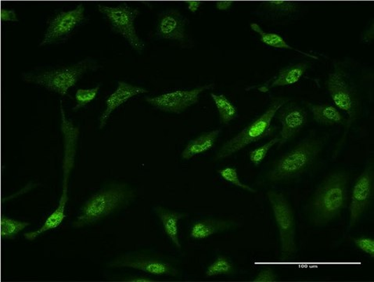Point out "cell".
Listing matches in <instances>:
<instances>
[{
  "instance_id": "9a60e30c",
  "label": "cell",
  "mask_w": 374,
  "mask_h": 282,
  "mask_svg": "<svg viewBox=\"0 0 374 282\" xmlns=\"http://www.w3.org/2000/svg\"><path fill=\"white\" fill-rule=\"evenodd\" d=\"M187 26V20L178 10H169L157 20L156 34L161 38L185 45L188 43Z\"/></svg>"
},
{
  "instance_id": "52a82bcc",
  "label": "cell",
  "mask_w": 374,
  "mask_h": 282,
  "mask_svg": "<svg viewBox=\"0 0 374 282\" xmlns=\"http://www.w3.org/2000/svg\"><path fill=\"white\" fill-rule=\"evenodd\" d=\"M275 222L279 228L281 252L283 258L293 257L295 253V220L294 213L289 202L279 192L270 191L267 193Z\"/></svg>"
},
{
  "instance_id": "44dd1931",
  "label": "cell",
  "mask_w": 374,
  "mask_h": 282,
  "mask_svg": "<svg viewBox=\"0 0 374 282\" xmlns=\"http://www.w3.org/2000/svg\"><path fill=\"white\" fill-rule=\"evenodd\" d=\"M231 223L222 220H204L195 223L190 231V237L196 240L206 239L231 227Z\"/></svg>"
},
{
  "instance_id": "1f68e13d",
  "label": "cell",
  "mask_w": 374,
  "mask_h": 282,
  "mask_svg": "<svg viewBox=\"0 0 374 282\" xmlns=\"http://www.w3.org/2000/svg\"><path fill=\"white\" fill-rule=\"evenodd\" d=\"M1 21L3 22H17L18 18L15 10H1Z\"/></svg>"
},
{
  "instance_id": "d6986e66",
  "label": "cell",
  "mask_w": 374,
  "mask_h": 282,
  "mask_svg": "<svg viewBox=\"0 0 374 282\" xmlns=\"http://www.w3.org/2000/svg\"><path fill=\"white\" fill-rule=\"evenodd\" d=\"M220 134L221 129H215L203 134L196 137V139L190 141L186 148L183 150L182 158L183 160H190L196 155L208 152V150L213 148Z\"/></svg>"
},
{
  "instance_id": "f546056e",
  "label": "cell",
  "mask_w": 374,
  "mask_h": 282,
  "mask_svg": "<svg viewBox=\"0 0 374 282\" xmlns=\"http://www.w3.org/2000/svg\"><path fill=\"white\" fill-rule=\"evenodd\" d=\"M356 246L361 251L368 254L371 258H374V240L368 237H361L354 239Z\"/></svg>"
},
{
  "instance_id": "4316f807",
  "label": "cell",
  "mask_w": 374,
  "mask_h": 282,
  "mask_svg": "<svg viewBox=\"0 0 374 282\" xmlns=\"http://www.w3.org/2000/svg\"><path fill=\"white\" fill-rule=\"evenodd\" d=\"M101 89V85H98L94 89L88 90H78L75 93L76 106L73 108L74 111H77L85 106H87L91 101H93L99 94Z\"/></svg>"
},
{
  "instance_id": "ba28073f",
  "label": "cell",
  "mask_w": 374,
  "mask_h": 282,
  "mask_svg": "<svg viewBox=\"0 0 374 282\" xmlns=\"http://www.w3.org/2000/svg\"><path fill=\"white\" fill-rule=\"evenodd\" d=\"M98 8L108 20L113 30L126 38L131 48L139 52L145 48V43L138 36L135 28V20L140 15L139 10L131 8L127 3L115 8L99 5Z\"/></svg>"
},
{
  "instance_id": "d590c367",
  "label": "cell",
  "mask_w": 374,
  "mask_h": 282,
  "mask_svg": "<svg viewBox=\"0 0 374 282\" xmlns=\"http://www.w3.org/2000/svg\"><path fill=\"white\" fill-rule=\"evenodd\" d=\"M126 281H141V282L154 281V280H152V279H148V278H144V277L129 278V279H127Z\"/></svg>"
},
{
  "instance_id": "7a4b0ae2",
  "label": "cell",
  "mask_w": 374,
  "mask_h": 282,
  "mask_svg": "<svg viewBox=\"0 0 374 282\" xmlns=\"http://www.w3.org/2000/svg\"><path fill=\"white\" fill-rule=\"evenodd\" d=\"M347 176L336 173L326 177L315 195L312 204L314 220L326 224L336 218L346 206Z\"/></svg>"
},
{
  "instance_id": "ac0fdd59",
  "label": "cell",
  "mask_w": 374,
  "mask_h": 282,
  "mask_svg": "<svg viewBox=\"0 0 374 282\" xmlns=\"http://www.w3.org/2000/svg\"><path fill=\"white\" fill-rule=\"evenodd\" d=\"M307 69V64L303 62L288 65L279 71L278 75L275 77L271 83L264 85V87L259 88V90L267 92L274 87H286L297 83L305 75Z\"/></svg>"
},
{
  "instance_id": "83f0119b",
  "label": "cell",
  "mask_w": 374,
  "mask_h": 282,
  "mask_svg": "<svg viewBox=\"0 0 374 282\" xmlns=\"http://www.w3.org/2000/svg\"><path fill=\"white\" fill-rule=\"evenodd\" d=\"M219 174L222 177L223 179H224L225 181L229 183H231L232 185H233L236 187H238L242 189H244L245 190V191L251 192V193L257 192V191H255L254 189H253L250 186L245 185V183H243L240 181L239 176H238V170L236 168L226 167L225 169L220 170Z\"/></svg>"
},
{
  "instance_id": "d4e9b609",
  "label": "cell",
  "mask_w": 374,
  "mask_h": 282,
  "mask_svg": "<svg viewBox=\"0 0 374 282\" xmlns=\"http://www.w3.org/2000/svg\"><path fill=\"white\" fill-rule=\"evenodd\" d=\"M233 265L231 260L220 255L206 270L207 277L218 276V275H228L232 274Z\"/></svg>"
},
{
  "instance_id": "2e32d148",
  "label": "cell",
  "mask_w": 374,
  "mask_h": 282,
  "mask_svg": "<svg viewBox=\"0 0 374 282\" xmlns=\"http://www.w3.org/2000/svg\"><path fill=\"white\" fill-rule=\"evenodd\" d=\"M148 90L140 87L133 86V85L119 82V86L113 94H110L106 101V108H105L99 120V129H102L106 126L108 120L113 111L117 108L127 102L131 98L135 96L147 94Z\"/></svg>"
},
{
  "instance_id": "f1b7e54d",
  "label": "cell",
  "mask_w": 374,
  "mask_h": 282,
  "mask_svg": "<svg viewBox=\"0 0 374 282\" xmlns=\"http://www.w3.org/2000/svg\"><path fill=\"white\" fill-rule=\"evenodd\" d=\"M279 142L280 136H277L271 141L265 143L264 146L253 150L252 152L249 154V157H250V160L254 165L256 167L259 166L261 162L266 158L268 153L270 152V150L275 143H278Z\"/></svg>"
},
{
  "instance_id": "e0dca14e",
  "label": "cell",
  "mask_w": 374,
  "mask_h": 282,
  "mask_svg": "<svg viewBox=\"0 0 374 282\" xmlns=\"http://www.w3.org/2000/svg\"><path fill=\"white\" fill-rule=\"evenodd\" d=\"M157 218L161 222L164 231L176 248H181L179 233V221L185 215L178 211L157 206L154 209Z\"/></svg>"
},
{
  "instance_id": "836d02e7",
  "label": "cell",
  "mask_w": 374,
  "mask_h": 282,
  "mask_svg": "<svg viewBox=\"0 0 374 282\" xmlns=\"http://www.w3.org/2000/svg\"><path fill=\"white\" fill-rule=\"evenodd\" d=\"M187 3L188 10L192 13L198 11L202 4L200 1H188Z\"/></svg>"
},
{
  "instance_id": "3957f363",
  "label": "cell",
  "mask_w": 374,
  "mask_h": 282,
  "mask_svg": "<svg viewBox=\"0 0 374 282\" xmlns=\"http://www.w3.org/2000/svg\"><path fill=\"white\" fill-rule=\"evenodd\" d=\"M131 192L124 185H113L96 193L85 203L72 227L82 228L102 220L129 202Z\"/></svg>"
},
{
  "instance_id": "30bf717a",
  "label": "cell",
  "mask_w": 374,
  "mask_h": 282,
  "mask_svg": "<svg viewBox=\"0 0 374 282\" xmlns=\"http://www.w3.org/2000/svg\"><path fill=\"white\" fill-rule=\"evenodd\" d=\"M215 87L214 84L205 85L189 90H175L154 97H146L150 106L166 113L180 114L199 101L203 92Z\"/></svg>"
},
{
  "instance_id": "484cf974",
  "label": "cell",
  "mask_w": 374,
  "mask_h": 282,
  "mask_svg": "<svg viewBox=\"0 0 374 282\" xmlns=\"http://www.w3.org/2000/svg\"><path fill=\"white\" fill-rule=\"evenodd\" d=\"M262 6L268 11L281 15H290L299 10L300 4L293 1H268Z\"/></svg>"
},
{
  "instance_id": "cb8c5ba5",
  "label": "cell",
  "mask_w": 374,
  "mask_h": 282,
  "mask_svg": "<svg viewBox=\"0 0 374 282\" xmlns=\"http://www.w3.org/2000/svg\"><path fill=\"white\" fill-rule=\"evenodd\" d=\"M30 225L29 222L18 221L3 216L1 219V237L5 240L15 239L20 232Z\"/></svg>"
},
{
  "instance_id": "277c9868",
  "label": "cell",
  "mask_w": 374,
  "mask_h": 282,
  "mask_svg": "<svg viewBox=\"0 0 374 282\" xmlns=\"http://www.w3.org/2000/svg\"><path fill=\"white\" fill-rule=\"evenodd\" d=\"M97 63L93 59H85L71 66L52 71L39 72V73L23 74V80L29 83H35L50 91L62 96H66L69 90L88 71L96 70Z\"/></svg>"
},
{
  "instance_id": "603a6c76",
  "label": "cell",
  "mask_w": 374,
  "mask_h": 282,
  "mask_svg": "<svg viewBox=\"0 0 374 282\" xmlns=\"http://www.w3.org/2000/svg\"><path fill=\"white\" fill-rule=\"evenodd\" d=\"M211 96L223 124L227 125L238 117V108L225 95L211 94Z\"/></svg>"
},
{
  "instance_id": "5b68a950",
  "label": "cell",
  "mask_w": 374,
  "mask_h": 282,
  "mask_svg": "<svg viewBox=\"0 0 374 282\" xmlns=\"http://www.w3.org/2000/svg\"><path fill=\"white\" fill-rule=\"evenodd\" d=\"M288 102L287 98L280 97L274 100L264 114L241 131L233 139L223 144L216 159L223 160L239 152L249 144L258 141L270 135L271 122L275 113Z\"/></svg>"
},
{
  "instance_id": "5bb4252c",
  "label": "cell",
  "mask_w": 374,
  "mask_h": 282,
  "mask_svg": "<svg viewBox=\"0 0 374 282\" xmlns=\"http://www.w3.org/2000/svg\"><path fill=\"white\" fill-rule=\"evenodd\" d=\"M278 119L282 125L279 147L291 141L307 124L306 111L294 103H286L278 111Z\"/></svg>"
},
{
  "instance_id": "7402d4cb",
  "label": "cell",
  "mask_w": 374,
  "mask_h": 282,
  "mask_svg": "<svg viewBox=\"0 0 374 282\" xmlns=\"http://www.w3.org/2000/svg\"><path fill=\"white\" fill-rule=\"evenodd\" d=\"M251 29L254 31H255L256 34H258L259 35L261 38V41L264 44L268 45V47H271L275 49L294 50L300 52V53L303 54L304 55L310 57L314 59H317V60L318 59L317 57L303 53V52L294 49V48L291 47L290 45L287 44L283 37L280 36L277 34H271V32H266L264 30H262V29L258 24L252 23Z\"/></svg>"
},
{
  "instance_id": "6da1fadb",
  "label": "cell",
  "mask_w": 374,
  "mask_h": 282,
  "mask_svg": "<svg viewBox=\"0 0 374 282\" xmlns=\"http://www.w3.org/2000/svg\"><path fill=\"white\" fill-rule=\"evenodd\" d=\"M62 124V128L65 139V154L64 160V180L63 190L61 200L56 211L52 213L43 225L35 232H27L24 234V237L28 241H34L44 232L56 229L66 218L65 214V206H66L69 199V178L71 169L73 167L74 159L75 155L76 143L78 140V129L74 127L70 121L66 119L62 104L61 106Z\"/></svg>"
},
{
  "instance_id": "4fadbf2b",
  "label": "cell",
  "mask_w": 374,
  "mask_h": 282,
  "mask_svg": "<svg viewBox=\"0 0 374 282\" xmlns=\"http://www.w3.org/2000/svg\"><path fill=\"white\" fill-rule=\"evenodd\" d=\"M373 195V173L371 167L361 174L354 185L350 205V225L353 226L368 209Z\"/></svg>"
},
{
  "instance_id": "8fae6325",
  "label": "cell",
  "mask_w": 374,
  "mask_h": 282,
  "mask_svg": "<svg viewBox=\"0 0 374 282\" xmlns=\"http://www.w3.org/2000/svg\"><path fill=\"white\" fill-rule=\"evenodd\" d=\"M327 90L338 108L354 119L357 109V96L343 69L338 67L331 72L328 77Z\"/></svg>"
},
{
  "instance_id": "9c48e42d",
  "label": "cell",
  "mask_w": 374,
  "mask_h": 282,
  "mask_svg": "<svg viewBox=\"0 0 374 282\" xmlns=\"http://www.w3.org/2000/svg\"><path fill=\"white\" fill-rule=\"evenodd\" d=\"M85 10L83 4H80L75 9L61 12L52 18L41 47L66 41L72 32L85 21Z\"/></svg>"
},
{
  "instance_id": "ffe728a7",
  "label": "cell",
  "mask_w": 374,
  "mask_h": 282,
  "mask_svg": "<svg viewBox=\"0 0 374 282\" xmlns=\"http://www.w3.org/2000/svg\"><path fill=\"white\" fill-rule=\"evenodd\" d=\"M311 113L315 121L319 124L333 126V125L343 124L345 118L336 107L330 104H312L310 106Z\"/></svg>"
},
{
  "instance_id": "8992f818",
  "label": "cell",
  "mask_w": 374,
  "mask_h": 282,
  "mask_svg": "<svg viewBox=\"0 0 374 282\" xmlns=\"http://www.w3.org/2000/svg\"><path fill=\"white\" fill-rule=\"evenodd\" d=\"M323 147L324 143L318 140H307L301 142L275 162L268 175V180L285 181L303 173L317 159Z\"/></svg>"
},
{
  "instance_id": "d6a6232c",
  "label": "cell",
  "mask_w": 374,
  "mask_h": 282,
  "mask_svg": "<svg viewBox=\"0 0 374 282\" xmlns=\"http://www.w3.org/2000/svg\"><path fill=\"white\" fill-rule=\"evenodd\" d=\"M361 41L364 43H372L374 41V26L373 22H371L368 29H366L364 32Z\"/></svg>"
},
{
  "instance_id": "e575fe53",
  "label": "cell",
  "mask_w": 374,
  "mask_h": 282,
  "mask_svg": "<svg viewBox=\"0 0 374 282\" xmlns=\"http://www.w3.org/2000/svg\"><path fill=\"white\" fill-rule=\"evenodd\" d=\"M233 2L231 1H219L216 3V8L220 10H227L231 8Z\"/></svg>"
},
{
  "instance_id": "4dcf8cb0",
  "label": "cell",
  "mask_w": 374,
  "mask_h": 282,
  "mask_svg": "<svg viewBox=\"0 0 374 282\" xmlns=\"http://www.w3.org/2000/svg\"><path fill=\"white\" fill-rule=\"evenodd\" d=\"M277 281V275L271 268H266L259 272L253 281L255 282H273Z\"/></svg>"
},
{
  "instance_id": "7c38bea8",
  "label": "cell",
  "mask_w": 374,
  "mask_h": 282,
  "mask_svg": "<svg viewBox=\"0 0 374 282\" xmlns=\"http://www.w3.org/2000/svg\"><path fill=\"white\" fill-rule=\"evenodd\" d=\"M110 267H129L160 276H175L176 269L166 261L141 255H127L110 262Z\"/></svg>"
}]
</instances>
